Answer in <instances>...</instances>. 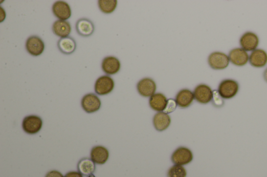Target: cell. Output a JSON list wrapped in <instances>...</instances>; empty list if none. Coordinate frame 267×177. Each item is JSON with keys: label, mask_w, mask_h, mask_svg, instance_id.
<instances>
[{"label": "cell", "mask_w": 267, "mask_h": 177, "mask_svg": "<svg viewBox=\"0 0 267 177\" xmlns=\"http://www.w3.org/2000/svg\"><path fill=\"white\" fill-rule=\"evenodd\" d=\"M239 89L240 85L236 80L226 79L220 83L218 92L223 99H230L238 94Z\"/></svg>", "instance_id": "obj_1"}, {"label": "cell", "mask_w": 267, "mask_h": 177, "mask_svg": "<svg viewBox=\"0 0 267 177\" xmlns=\"http://www.w3.org/2000/svg\"><path fill=\"white\" fill-rule=\"evenodd\" d=\"M193 157V153L190 149L180 147L173 153L171 160L176 165L183 166L190 163Z\"/></svg>", "instance_id": "obj_2"}, {"label": "cell", "mask_w": 267, "mask_h": 177, "mask_svg": "<svg viewBox=\"0 0 267 177\" xmlns=\"http://www.w3.org/2000/svg\"><path fill=\"white\" fill-rule=\"evenodd\" d=\"M210 67L215 70H223L229 65V56L222 52L211 53L208 59Z\"/></svg>", "instance_id": "obj_3"}, {"label": "cell", "mask_w": 267, "mask_h": 177, "mask_svg": "<svg viewBox=\"0 0 267 177\" xmlns=\"http://www.w3.org/2000/svg\"><path fill=\"white\" fill-rule=\"evenodd\" d=\"M43 124V120L40 117L36 116H29L23 119L22 127L25 133L34 135L41 130Z\"/></svg>", "instance_id": "obj_4"}, {"label": "cell", "mask_w": 267, "mask_h": 177, "mask_svg": "<svg viewBox=\"0 0 267 177\" xmlns=\"http://www.w3.org/2000/svg\"><path fill=\"white\" fill-rule=\"evenodd\" d=\"M114 80L108 76H102L96 80L95 92L99 95H106L112 92L114 88Z\"/></svg>", "instance_id": "obj_5"}, {"label": "cell", "mask_w": 267, "mask_h": 177, "mask_svg": "<svg viewBox=\"0 0 267 177\" xmlns=\"http://www.w3.org/2000/svg\"><path fill=\"white\" fill-rule=\"evenodd\" d=\"M240 44L241 48L246 52L254 51L257 49L260 44V39L252 32H246L240 39Z\"/></svg>", "instance_id": "obj_6"}, {"label": "cell", "mask_w": 267, "mask_h": 177, "mask_svg": "<svg viewBox=\"0 0 267 177\" xmlns=\"http://www.w3.org/2000/svg\"><path fill=\"white\" fill-rule=\"evenodd\" d=\"M195 99L201 104H207L213 98V91L211 87L206 84H200L195 88Z\"/></svg>", "instance_id": "obj_7"}, {"label": "cell", "mask_w": 267, "mask_h": 177, "mask_svg": "<svg viewBox=\"0 0 267 177\" xmlns=\"http://www.w3.org/2000/svg\"><path fill=\"white\" fill-rule=\"evenodd\" d=\"M81 105L84 111L88 114H92L100 109L101 102L96 95L90 93L83 97Z\"/></svg>", "instance_id": "obj_8"}, {"label": "cell", "mask_w": 267, "mask_h": 177, "mask_svg": "<svg viewBox=\"0 0 267 177\" xmlns=\"http://www.w3.org/2000/svg\"><path fill=\"white\" fill-rule=\"evenodd\" d=\"M138 93L144 98H151L156 94V85L154 80L151 78H144L141 79L137 85Z\"/></svg>", "instance_id": "obj_9"}, {"label": "cell", "mask_w": 267, "mask_h": 177, "mask_svg": "<svg viewBox=\"0 0 267 177\" xmlns=\"http://www.w3.org/2000/svg\"><path fill=\"white\" fill-rule=\"evenodd\" d=\"M26 48L31 55L38 56L43 54L44 50V44L43 40L38 36L30 37L27 40Z\"/></svg>", "instance_id": "obj_10"}, {"label": "cell", "mask_w": 267, "mask_h": 177, "mask_svg": "<svg viewBox=\"0 0 267 177\" xmlns=\"http://www.w3.org/2000/svg\"><path fill=\"white\" fill-rule=\"evenodd\" d=\"M230 61L235 66L241 67L246 65L249 61V56L246 51L242 48H235L229 54Z\"/></svg>", "instance_id": "obj_11"}, {"label": "cell", "mask_w": 267, "mask_h": 177, "mask_svg": "<svg viewBox=\"0 0 267 177\" xmlns=\"http://www.w3.org/2000/svg\"><path fill=\"white\" fill-rule=\"evenodd\" d=\"M52 12L55 16L61 20H66L72 15L70 6L67 3L62 1H57L53 4Z\"/></svg>", "instance_id": "obj_12"}, {"label": "cell", "mask_w": 267, "mask_h": 177, "mask_svg": "<svg viewBox=\"0 0 267 177\" xmlns=\"http://www.w3.org/2000/svg\"><path fill=\"white\" fill-rule=\"evenodd\" d=\"M101 67L106 74L113 75L120 71L121 63L118 59L113 56H109L102 62Z\"/></svg>", "instance_id": "obj_13"}, {"label": "cell", "mask_w": 267, "mask_h": 177, "mask_svg": "<svg viewBox=\"0 0 267 177\" xmlns=\"http://www.w3.org/2000/svg\"><path fill=\"white\" fill-rule=\"evenodd\" d=\"M250 65L257 68L265 67L267 64V53L262 49H256L249 56Z\"/></svg>", "instance_id": "obj_14"}, {"label": "cell", "mask_w": 267, "mask_h": 177, "mask_svg": "<svg viewBox=\"0 0 267 177\" xmlns=\"http://www.w3.org/2000/svg\"><path fill=\"white\" fill-rule=\"evenodd\" d=\"M90 157L94 163L103 165L109 159V152L108 150L103 146L94 147L91 150Z\"/></svg>", "instance_id": "obj_15"}, {"label": "cell", "mask_w": 267, "mask_h": 177, "mask_svg": "<svg viewBox=\"0 0 267 177\" xmlns=\"http://www.w3.org/2000/svg\"><path fill=\"white\" fill-rule=\"evenodd\" d=\"M171 119L170 116L164 112L157 113L153 118V124L156 131L162 132L170 126Z\"/></svg>", "instance_id": "obj_16"}, {"label": "cell", "mask_w": 267, "mask_h": 177, "mask_svg": "<svg viewBox=\"0 0 267 177\" xmlns=\"http://www.w3.org/2000/svg\"><path fill=\"white\" fill-rule=\"evenodd\" d=\"M76 29L78 35L88 37L93 34L95 30V26L89 19H81L77 21Z\"/></svg>", "instance_id": "obj_17"}, {"label": "cell", "mask_w": 267, "mask_h": 177, "mask_svg": "<svg viewBox=\"0 0 267 177\" xmlns=\"http://www.w3.org/2000/svg\"><path fill=\"white\" fill-rule=\"evenodd\" d=\"M194 99V93L188 89L180 90L177 95L176 98L178 106L181 108L190 107Z\"/></svg>", "instance_id": "obj_18"}, {"label": "cell", "mask_w": 267, "mask_h": 177, "mask_svg": "<svg viewBox=\"0 0 267 177\" xmlns=\"http://www.w3.org/2000/svg\"><path fill=\"white\" fill-rule=\"evenodd\" d=\"M53 33L61 38L68 37L71 33V25L66 20H58L55 21L52 26Z\"/></svg>", "instance_id": "obj_19"}, {"label": "cell", "mask_w": 267, "mask_h": 177, "mask_svg": "<svg viewBox=\"0 0 267 177\" xmlns=\"http://www.w3.org/2000/svg\"><path fill=\"white\" fill-rule=\"evenodd\" d=\"M168 100L166 97L161 93H156L149 99V106L157 112H163L167 106Z\"/></svg>", "instance_id": "obj_20"}, {"label": "cell", "mask_w": 267, "mask_h": 177, "mask_svg": "<svg viewBox=\"0 0 267 177\" xmlns=\"http://www.w3.org/2000/svg\"><path fill=\"white\" fill-rule=\"evenodd\" d=\"M58 47L61 53L69 55L76 50V43L75 40L72 37L61 38L58 42Z\"/></svg>", "instance_id": "obj_21"}, {"label": "cell", "mask_w": 267, "mask_h": 177, "mask_svg": "<svg viewBox=\"0 0 267 177\" xmlns=\"http://www.w3.org/2000/svg\"><path fill=\"white\" fill-rule=\"evenodd\" d=\"M77 169L82 175L90 176L95 172L96 165L91 159L84 158L78 162Z\"/></svg>", "instance_id": "obj_22"}, {"label": "cell", "mask_w": 267, "mask_h": 177, "mask_svg": "<svg viewBox=\"0 0 267 177\" xmlns=\"http://www.w3.org/2000/svg\"><path fill=\"white\" fill-rule=\"evenodd\" d=\"M117 5L116 0H99L98 6L101 12L105 14L113 12Z\"/></svg>", "instance_id": "obj_23"}, {"label": "cell", "mask_w": 267, "mask_h": 177, "mask_svg": "<svg viewBox=\"0 0 267 177\" xmlns=\"http://www.w3.org/2000/svg\"><path fill=\"white\" fill-rule=\"evenodd\" d=\"M186 169L181 165H175L171 167L168 172V177H186Z\"/></svg>", "instance_id": "obj_24"}, {"label": "cell", "mask_w": 267, "mask_h": 177, "mask_svg": "<svg viewBox=\"0 0 267 177\" xmlns=\"http://www.w3.org/2000/svg\"><path fill=\"white\" fill-rule=\"evenodd\" d=\"M177 106L178 104L176 100L173 99H168L166 107L165 108L163 112L169 115V114H171V113L175 111Z\"/></svg>", "instance_id": "obj_25"}, {"label": "cell", "mask_w": 267, "mask_h": 177, "mask_svg": "<svg viewBox=\"0 0 267 177\" xmlns=\"http://www.w3.org/2000/svg\"><path fill=\"white\" fill-rule=\"evenodd\" d=\"M214 95L213 100L215 106L218 107H222L223 105L224 101L221 95H219L218 91H213Z\"/></svg>", "instance_id": "obj_26"}, {"label": "cell", "mask_w": 267, "mask_h": 177, "mask_svg": "<svg viewBox=\"0 0 267 177\" xmlns=\"http://www.w3.org/2000/svg\"><path fill=\"white\" fill-rule=\"evenodd\" d=\"M45 177H64V176L57 171H52L47 173Z\"/></svg>", "instance_id": "obj_27"}, {"label": "cell", "mask_w": 267, "mask_h": 177, "mask_svg": "<svg viewBox=\"0 0 267 177\" xmlns=\"http://www.w3.org/2000/svg\"><path fill=\"white\" fill-rule=\"evenodd\" d=\"M65 177H83L82 175L77 172H70L66 174Z\"/></svg>", "instance_id": "obj_28"}, {"label": "cell", "mask_w": 267, "mask_h": 177, "mask_svg": "<svg viewBox=\"0 0 267 177\" xmlns=\"http://www.w3.org/2000/svg\"><path fill=\"white\" fill-rule=\"evenodd\" d=\"M263 77L265 81L267 83V68L264 71Z\"/></svg>", "instance_id": "obj_29"}, {"label": "cell", "mask_w": 267, "mask_h": 177, "mask_svg": "<svg viewBox=\"0 0 267 177\" xmlns=\"http://www.w3.org/2000/svg\"><path fill=\"white\" fill-rule=\"evenodd\" d=\"M89 177H96L92 174L90 175Z\"/></svg>", "instance_id": "obj_30"}]
</instances>
